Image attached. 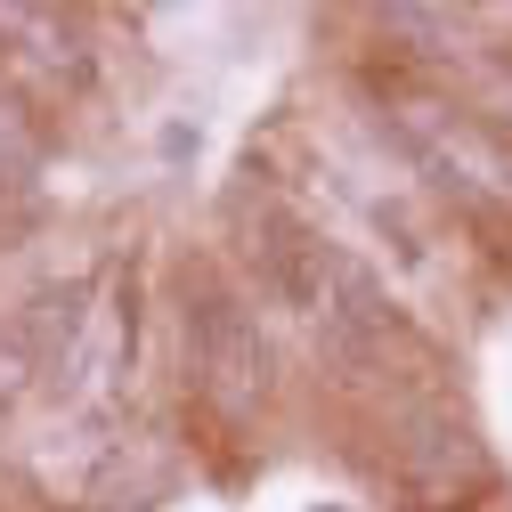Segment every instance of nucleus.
<instances>
[{
  "instance_id": "2",
  "label": "nucleus",
  "mask_w": 512,
  "mask_h": 512,
  "mask_svg": "<svg viewBox=\"0 0 512 512\" xmlns=\"http://www.w3.org/2000/svg\"><path fill=\"white\" fill-rule=\"evenodd\" d=\"M334 252L342 244H326L301 212H285V204H269V212H252V236H244V261H252V285H261L277 309H293V317H326V293H334Z\"/></svg>"
},
{
  "instance_id": "3",
  "label": "nucleus",
  "mask_w": 512,
  "mask_h": 512,
  "mask_svg": "<svg viewBox=\"0 0 512 512\" xmlns=\"http://www.w3.org/2000/svg\"><path fill=\"white\" fill-rule=\"evenodd\" d=\"M464 228H472V236H488L480 252H488L496 269H512V220H504V204H496V196H472V204H464Z\"/></svg>"
},
{
  "instance_id": "1",
  "label": "nucleus",
  "mask_w": 512,
  "mask_h": 512,
  "mask_svg": "<svg viewBox=\"0 0 512 512\" xmlns=\"http://www.w3.org/2000/svg\"><path fill=\"white\" fill-rule=\"evenodd\" d=\"M179 358H187L196 391L220 415H252V407L277 391L269 326H261V309H252V293L228 285L220 269H196V277L179 285Z\"/></svg>"
}]
</instances>
